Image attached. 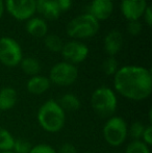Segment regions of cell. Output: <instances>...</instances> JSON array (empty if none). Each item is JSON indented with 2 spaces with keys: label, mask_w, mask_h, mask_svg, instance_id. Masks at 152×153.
<instances>
[{
  "label": "cell",
  "mask_w": 152,
  "mask_h": 153,
  "mask_svg": "<svg viewBox=\"0 0 152 153\" xmlns=\"http://www.w3.org/2000/svg\"><path fill=\"white\" fill-rule=\"evenodd\" d=\"M114 87L121 96L129 100H145L152 92L151 72L140 66L122 67L114 75Z\"/></svg>",
  "instance_id": "6da1fadb"
},
{
  "label": "cell",
  "mask_w": 152,
  "mask_h": 153,
  "mask_svg": "<svg viewBox=\"0 0 152 153\" xmlns=\"http://www.w3.org/2000/svg\"><path fill=\"white\" fill-rule=\"evenodd\" d=\"M39 125L45 131L55 133L62 130L66 122V113L54 100H47L38 111Z\"/></svg>",
  "instance_id": "7a4b0ae2"
},
{
  "label": "cell",
  "mask_w": 152,
  "mask_h": 153,
  "mask_svg": "<svg viewBox=\"0 0 152 153\" xmlns=\"http://www.w3.org/2000/svg\"><path fill=\"white\" fill-rule=\"evenodd\" d=\"M91 105L96 114L101 118H110L118 106L117 96L112 89L100 87L91 96Z\"/></svg>",
  "instance_id": "3957f363"
},
{
  "label": "cell",
  "mask_w": 152,
  "mask_h": 153,
  "mask_svg": "<svg viewBox=\"0 0 152 153\" xmlns=\"http://www.w3.org/2000/svg\"><path fill=\"white\" fill-rule=\"evenodd\" d=\"M99 21L92 15L83 14L72 19L67 25V34L72 39H89L99 30Z\"/></svg>",
  "instance_id": "277c9868"
},
{
  "label": "cell",
  "mask_w": 152,
  "mask_h": 153,
  "mask_svg": "<svg viewBox=\"0 0 152 153\" xmlns=\"http://www.w3.org/2000/svg\"><path fill=\"white\" fill-rule=\"evenodd\" d=\"M105 142L112 147H119L126 141L128 127L125 120L121 117H110L105 122L102 129Z\"/></svg>",
  "instance_id": "5b68a950"
},
{
  "label": "cell",
  "mask_w": 152,
  "mask_h": 153,
  "mask_svg": "<svg viewBox=\"0 0 152 153\" xmlns=\"http://www.w3.org/2000/svg\"><path fill=\"white\" fill-rule=\"evenodd\" d=\"M78 77V70L75 65L67 62L55 64L49 72V80L59 87H68L73 85Z\"/></svg>",
  "instance_id": "8992f818"
},
{
  "label": "cell",
  "mask_w": 152,
  "mask_h": 153,
  "mask_svg": "<svg viewBox=\"0 0 152 153\" xmlns=\"http://www.w3.org/2000/svg\"><path fill=\"white\" fill-rule=\"evenodd\" d=\"M23 59L20 44L15 39L3 36L0 39V62L6 67H16Z\"/></svg>",
  "instance_id": "52a82bcc"
},
{
  "label": "cell",
  "mask_w": 152,
  "mask_h": 153,
  "mask_svg": "<svg viewBox=\"0 0 152 153\" xmlns=\"http://www.w3.org/2000/svg\"><path fill=\"white\" fill-rule=\"evenodd\" d=\"M5 8L10 16L19 21H27L37 12L36 0H5Z\"/></svg>",
  "instance_id": "ba28073f"
},
{
  "label": "cell",
  "mask_w": 152,
  "mask_h": 153,
  "mask_svg": "<svg viewBox=\"0 0 152 153\" xmlns=\"http://www.w3.org/2000/svg\"><path fill=\"white\" fill-rule=\"evenodd\" d=\"M65 62L76 65L85 61L89 55V48L85 44L77 41H70L64 44L61 51Z\"/></svg>",
  "instance_id": "9c48e42d"
},
{
  "label": "cell",
  "mask_w": 152,
  "mask_h": 153,
  "mask_svg": "<svg viewBox=\"0 0 152 153\" xmlns=\"http://www.w3.org/2000/svg\"><path fill=\"white\" fill-rule=\"evenodd\" d=\"M148 6L146 0H122L121 12L128 21L139 20Z\"/></svg>",
  "instance_id": "30bf717a"
},
{
  "label": "cell",
  "mask_w": 152,
  "mask_h": 153,
  "mask_svg": "<svg viewBox=\"0 0 152 153\" xmlns=\"http://www.w3.org/2000/svg\"><path fill=\"white\" fill-rule=\"evenodd\" d=\"M114 2L113 0H93L90 5V15L97 21L106 20L113 14Z\"/></svg>",
  "instance_id": "8fae6325"
},
{
  "label": "cell",
  "mask_w": 152,
  "mask_h": 153,
  "mask_svg": "<svg viewBox=\"0 0 152 153\" xmlns=\"http://www.w3.org/2000/svg\"><path fill=\"white\" fill-rule=\"evenodd\" d=\"M104 50L108 56H115L123 46V36L120 31L112 30L105 36L103 41Z\"/></svg>",
  "instance_id": "7c38bea8"
},
{
  "label": "cell",
  "mask_w": 152,
  "mask_h": 153,
  "mask_svg": "<svg viewBox=\"0 0 152 153\" xmlns=\"http://www.w3.org/2000/svg\"><path fill=\"white\" fill-rule=\"evenodd\" d=\"M50 80L48 77L42 75H36L29 78L26 83V89L33 95H42L50 88Z\"/></svg>",
  "instance_id": "4fadbf2b"
},
{
  "label": "cell",
  "mask_w": 152,
  "mask_h": 153,
  "mask_svg": "<svg viewBox=\"0 0 152 153\" xmlns=\"http://www.w3.org/2000/svg\"><path fill=\"white\" fill-rule=\"evenodd\" d=\"M37 10L48 20H56L61 16V12L52 0H36Z\"/></svg>",
  "instance_id": "5bb4252c"
},
{
  "label": "cell",
  "mask_w": 152,
  "mask_h": 153,
  "mask_svg": "<svg viewBox=\"0 0 152 153\" xmlns=\"http://www.w3.org/2000/svg\"><path fill=\"white\" fill-rule=\"evenodd\" d=\"M26 31L35 38H44L48 32V25L42 18H30L25 25Z\"/></svg>",
  "instance_id": "9a60e30c"
},
{
  "label": "cell",
  "mask_w": 152,
  "mask_h": 153,
  "mask_svg": "<svg viewBox=\"0 0 152 153\" xmlns=\"http://www.w3.org/2000/svg\"><path fill=\"white\" fill-rule=\"evenodd\" d=\"M18 100V94L16 90L10 87L2 88L0 90V111H5L16 105Z\"/></svg>",
  "instance_id": "2e32d148"
},
{
  "label": "cell",
  "mask_w": 152,
  "mask_h": 153,
  "mask_svg": "<svg viewBox=\"0 0 152 153\" xmlns=\"http://www.w3.org/2000/svg\"><path fill=\"white\" fill-rule=\"evenodd\" d=\"M57 103L65 113L66 111L72 113V111L79 109V107H80V100L77 98V96L71 94V93H67V94L63 95Z\"/></svg>",
  "instance_id": "e0dca14e"
},
{
  "label": "cell",
  "mask_w": 152,
  "mask_h": 153,
  "mask_svg": "<svg viewBox=\"0 0 152 153\" xmlns=\"http://www.w3.org/2000/svg\"><path fill=\"white\" fill-rule=\"evenodd\" d=\"M19 65L21 66V69H22L23 72L31 77L39 75V72L41 70L40 62H39L38 59H33V57H25V59H22V61L20 62Z\"/></svg>",
  "instance_id": "ac0fdd59"
},
{
  "label": "cell",
  "mask_w": 152,
  "mask_h": 153,
  "mask_svg": "<svg viewBox=\"0 0 152 153\" xmlns=\"http://www.w3.org/2000/svg\"><path fill=\"white\" fill-rule=\"evenodd\" d=\"M15 139L13 134L3 127H0V151H12Z\"/></svg>",
  "instance_id": "d6986e66"
},
{
  "label": "cell",
  "mask_w": 152,
  "mask_h": 153,
  "mask_svg": "<svg viewBox=\"0 0 152 153\" xmlns=\"http://www.w3.org/2000/svg\"><path fill=\"white\" fill-rule=\"evenodd\" d=\"M45 47L51 52H61L64 46L62 39L56 34H46L44 39Z\"/></svg>",
  "instance_id": "ffe728a7"
},
{
  "label": "cell",
  "mask_w": 152,
  "mask_h": 153,
  "mask_svg": "<svg viewBox=\"0 0 152 153\" xmlns=\"http://www.w3.org/2000/svg\"><path fill=\"white\" fill-rule=\"evenodd\" d=\"M125 153H150V149L149 146H147L144 142L138 140V141H131L128 144Z\"/></svg>",
  "instance_id": "44dd1931"
},
{
  "label": "cell",
  "mask_w": 152,
  "mask_h": 153,
  "mask_svg": "<svg viewBox=\"0 0 152 153\" xmlns=\"http://www.w3.org/2000/svg\"><path fill=\"white\" fill-rule=\"evenodd\" d=\"M118 61L115 56H108L102 64V70L108 76H113L118 71Z\"/></svg>",
  "instance_id": "7402d4cb"
},
{
  "label": "cell",
  "mask_w": 152,
  "mask_h": 153,
  "mask_svg": "<svg viewBox=\"0 0 152 153\" xmlns=\"http://www.w3.org/2000/svg\"><path fill=\"white\" fill-rule=\"evenodd\" d=\"M33 148L31 144L27 140L24 139H15L14 147L12 151L14 153H29Z\"/></svg>",
  "instance_id": "603a6c76"
},
{
  "label": "cell",
  "mask_w": 152,
  "mask_h": 153,
  "mask_svg": "<svg viewBox=\"0 0 152 153\" xmlns=\"http://www.w3.org/2000/svg\"><path fill=\"white\" fill-rule=\"evenodd\" d=\"M145 125L141 122H134L131 124V126L128 129V133L131 137L132 141H138L142 139L143 132H144Z\"/></svg>",
  "instance_id": "cb8c5ba5"
},
{
  "label": "cell",
  "mask_w": 152,
  "mask_h": 153,
  "mask_svg": "<svg viewBox=\"0 0 152 153\" xmlns=\"http://www.w3.org/2000/svg\"><path fill=\"white\" fill-rule=\"evenodd\" d=\"M127 31L131 36H138L142 31V24L139 20L129 21L127 24Z\"/></svg>",
  "instance_id": "d4e9b609"
},
{
  "label": "cell",
  "mask_w": 152,
  "mask_h": 153,
  "mask_svg": "<svg viewBox=\"0 0 152 153\" xmlns=\"http://www.w3.org/2000/svg\"><path fill=\"white\" fill-rule=\"evenodd\" d=\"M29 153H57V152L51 146L46 145V144H39V145L31 148Z\"/></svg>",
  "instance_id": "484cf974"
},
{
  "label": "cell",
  "mask_w": 152,
  "mask_h": 153,
  "mask_svg": "<svg viewBox=\"0 0 152 153\" xmlns=\"http://www.w3.org/2000/svg\"><path fill=\"white\" fill-rule=\"evenodd\" d=\"M141 141L144 142L147 146L152 145V126L151 125H147V126H145L144 132H143Z\"/></svg>",
  "instance_id": "4316f807"
},
{
  "label": "cell",
  "mask_w": 152,
  "mask_h": 153,
  "mask_svg": "<svg viewBox=\"0 0 152 153\" xmlns=\"http://www.w3.org/2000/svg\"><path fill=\"white\" fill-rule=\"evenodd\" d=\"M54 4L57 6L59 12H67L71 8L72 6V0H52Z\"/></svg>",
  "instance_id": "83f0119b"
},
{
  "label": "cell",
  "mask_w": 152,
  "mask_h": 153,
  "mask_svg": "<svg viewBox=\"0 0 152 153\" xmlns=\"http://www.w3.org/2000/svg\"><path fill=\"white\" fill-rule=\"evenodd\" d=\"M57 153H77L76 147L71 143H64L61 147L59 148Z\"/></svg>",
  "instance_id": "f1b7e54d"
},
{
  "label": "cell",
  "mask_w": 152,
  "mask_h": 153,
  "mask_svg": "<svg viewBox=\"0 0 152 153\" xmlns=\"http://www.w3.org/2000/svg\"><path fill=\"white\" fill-rule=\"evenodd\" d=\"M143 16H144L145 23H146V24L148 25L149 27H150L151 26V23H152V12H151V8H150V6H149V5L146 7V10H145Z\"/></svg>",
  "instance_id": "f546056e"
},
{
  "label": "cell",
  "mask_w": 152,
  "mask_h": 153,
  "mask_svg": "<svg viewBox=\"0 0 152 153\" xmlns=\"http://www.w3.org/2000/svg\"><path fill=\"white\" fill-rule=\"evenodd\" d=\"M4 10H5V5H4V1L3 0H0V19L2 18L4 14Z\"/></svg>",
  "instance_id": "4dcf8cb0"
},
{
  "label": "cell",
  "mask_w": 152,
  "mask_h": 153,
  "mask_svg": "<svg viewBox=\"0 0 152 153\" xmlns=\"http://www.w3.org/2000/svg\"><path fill=\"white\" fill-rule=\"evenodd\" d=\"M0 153H14L13 151H3V152H0Z\"/></svg>",
  "instance_id": "1f68e13d"
},
{
  "label": "cell",
  "mask_w": 152,
  "mask_h": 153,
  "mask_svg": "<svg viewBox=\"0 0 152 153\" xmlns=\"http://www.w3.org/2000/svg\"><path fill=\"white\" fill-rule=\"evenodd\" d=\"M82 153H95V152H82Z\"/></svg>",
  "instance_id": "d6a6232c"
}]
</instances>
